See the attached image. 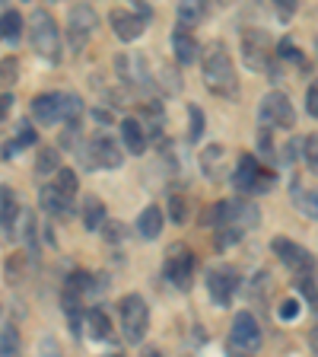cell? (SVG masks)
<instances>
[{"mask_svg": "<svg viewBox=\"0 0 318 357\" xmlns=\"http://www.w3.org/2000/svg\"><path fill=\"white\" fill-rule=\"evenodd\" d=\"M277 54H280L283 61H296V64H303V52H299V48L289 42V38H280V45H277Z\"/></svg>", "mask_w": 318, "mask_h": 357, "instance_id": "obj_35", "label": "cell"}, {"mask_svg": "<svg viewBox=\"0 0 318 357\" xmlns=\"http://www.w3.org/2000/svg\"><path fill=\"white\" fill-rule=\"evenodd\" d=\"M147 357H159V351H150V354Z\"/></svg>", "mask_w": 318, "mask_h": 357, "instance_id": "obj_47", "label": "cell"}, {"mask_svg": "<svg viewBox=\"0 0 318 357\" xmlns=\"http://www.w3.org/2000/svg\"><path fill=\"white\" fill-rule=\"evenodd\" d=\"M163 275L175 284L178 290H188L191 287V275H194V252L188 249L185 243H175L166 252V265H163Z\"/></svg>", "mask_w": 318, "mask_h": 357, "instance_id": "obj_7", "label": "cell"}, {"mask_svg": "<svg viewBox=\"0 0 318 357\" xmlns=\"http://www.w3.org/2000/svg\"><path fill=\"white\" fill-rule=\"evenodd\" d=\"M293 201H296V208L303 217L309 220H318V188H299L293 185Z\"/></svg>", "mask_w": 318, "mask_h": 357, "instance_id": "obj_22", "label": "cell"}, {"mask_svg": "<svg viewBox=\"0 0 318 357\" xmlns=\"http://www.w3.org/2000/svg\"><path fill=\"white\" fill-rule=\"evenodd\" d=\"M159 77H163V80H159V86H163V89H169V93H178V89H182V80H178L175 70L163 67V70H159Z\"/></svg>", "mask_w": 318, "mask_h": 357, "instance_id": "obj_38", "label": "cell"}, {"mask_svg": "<svg viewBox=\"0 0 318 357\" xmlns=\"http://www.w3.org/2000/svg\"><path fill=\"white\" fill-rule=\"evenodd\" d=\"M200 67H204V83L214 96H236L239 80H236V67L226 52L223 42H214L207 52L200 54Z\"/></svg>", "mask_w": 318, "mask_h": 357, "instance_id": "obj_1", "label": "cell"}, {"mask_svg": "<svg viewBox=\"0 0 318 357\" xmlns=\"http://www.w3.org/2000/svg\"><path fill=\"white\" fill-rule=\"evenodd\" d=\"M261 121L267 128H293L296 125V112H293V102H289L287 93L274 89L261 99Z\"/></svg>", "mask_w": 318, "mask_h": 357, "instance_id": "obj_8", "label": "cell"}, {"mask_svg": "<svg viewBox=\"0 0 318 357\" xmlns=\"http://www.w3.org/2000/svg\"><path fill=\"white\" fill-rule=\"evenodd\" d=\"M200 134H204V112L200 105H188V141H200Z\"/></svg>", "mask_w": 318, "mask_h": 357, "instance_id": "obj_31", "label": "cell"}, {"mask_svg": "<svg viewBox=\"0 0 318 357\" xmlns=\"http://www.w3.org/2000/svg\"><path fill=\"white\" fill-rule=\"evenodd\" d=\"M0 38L3 42H19L22 38V13H16V10H3L0 13Z\"/></svg>", "mask_w": 318, "mask_h": 357, "instance_id": "obj_24", "label": "cell"}, {"mask_svg": "<svg viewBox=\"0 0 318 357\" xmlns=\"http://www.w3.org/2000/svg\"><path fill=\"white\" fill-rule=\"evenodd\" d=\"M96 22H99V16L89 3H74V7H70V16H67V38H70V45H74L77 52H83V45L93 38Z\"/></svg>", "mask_w": 318, "mask_h": 357, "instance_id": "obj_9", "label": "cell"}, {"mask_svg": "<svg viewBox=\"0 0 318 357\" xmlns=\"http://www.w3.org/2000/svg\"><path fill=\"white\" fill-rule=\"evenodd\" d=\"M204 16V3H178V20H182V29H188V22H198Z\"/></svg>", "mask_w": 318, "mask_h": 357, "instance_id": "obj_32", "label": "cell"}, {"mask_svg": "<svg viewBox=\"0 0 318 357\" xmlns=\"http://www.w3.org/2000/svg\"><path fill=\"white\" fill-rule=\"evenodd\" d=\"M121 163H125V156L109 134H99L89 141V147H83V166L86 169H118Z\"/></svg>", "mask_w": 318, "mask_h": 357, "instance_id": "obj_6", "label": "cell"}, {"mask_svg": "<svg viewBox=\"0 0 318 357\" xmlns=\"http://www.w3.org/2000/svg\"><path fill=\"white\" fill-rule=\"evenodd\" d=\"M242 357H248V354H242Z\"/></svg>", "mask_w": 318, "mask_h": 357, "instance_id": "obj_49", "label": "cell"}, {"mask_svg": "<svg viewBox=\"0 0 318 357\" xmlns=\"http://www.w3.org/2000/svg\"><path fill=\"white\" fill-rule=\"evenodd\" d=\"M42 208L48 211V214H54V217H74V198H64V195L58 192L54 185H42Z\"/></svg>", "mask_w": 318, "mask_h": 357, "instance_id": "obj_17", "label": "cell"}, {"mask_svg": "<svg viewBox=\"0 0 318 357\" xmlns=\"http://www.w3.org/2000/svg\"><path fill=\"white\" fill-rule=\"evenodd\" d=\"M315 48H318V42H315Z\"/></svg>", "mask_w": 318, "mask_h": 357, "instance_id": "obj_50", "label": "cell"}, {"mask_svg": "<svg viewBox=\"0 0 318 357\" xmlns=\"http://www.w3.org/2000/svg\"><path fill=\"white\" fill-rule=\"evenodd\" d=\"M80 115H83V99L77 93H61V119L67 125H80Z\"/></svg>", "mask_w": 318, "mask_h": 357, "instance_id": "obj_25", "label": "cell"}, {"mask_svg": "<svg viewBox=\"0 0 318 357\" xmlns=\"http://www.w3.org/2000/svg\"><path fill=\"white\" fill-rule=\"evenodd\" d=\"M115 70L121 74V80H127L131 86L137 89H150L153 86V77H150V64L143 54H121L118 61H115Z\"/></svg>", "mask_w": 318, "mask_h": 357, "instance_id": "obj_12", "label": "cell"}, {"mask_svg": "<svg viewBox=\"0 0 318 357\" xmlns=\"http://www.w3.org/2000/svg\"><path fill=\"white\" fill-rule=\"evenodd\" d=\"M10 105H13V96H10V93H3V96H0V119H7Z\"/></svg>", "mask_w": 318, "mask_h": 357, "instance_id": "obj_44", "label": "cell"}, {"mask_svg": "<svg viewBox=\"0 0 318 357\" xmlns=\"http://www.w3.org/2000/svg\"><path fill=\"white\" fill-rule=\"evenodd\" d=\"M274 252L280 255L283 265H289L293 271H299V275H312V268H315V261H312V255L305 252L299 243H293V239H274Z\"/></svg>", "mask_w": 318, "mask_h": 357, "instance_id": "obj_13", "label": "cell"}, {"mask_svg": "<svg viewBox=\"0 0 318 357\" xmlns=\"http://www.w3.org/2000/svg\"><path fill=\"white\" fill-rule=\"evenodd\" d=\"M111 29H115V36L121 38V42H134V38L143 36V20L134 10H111Z\"/></svg>", "mask_w": 318, "mask_h": 357, "instance_id": "obj_14", "label": "cell"}, {"mask_svg": "<svg viewBox=\"0 0 318 357\" xmlns=\"http://www.w3.org/2000/svg\"><path fill=\"white\" fill-rule=\"evenodd\" d=\"M242 64L248 70H267L271 67V36L258 26L242 32Z\"/></svg>", "mask_w": 318, "mask_h": 357, "instance_id": "obj_5", "label": "cell"}, {"mask_svg": "<svg viewBox=\"0 0 318 357\" xmlns=\"http://www.w3.org/2000/svg\"><path fill=\"white\" fill-rule=\"evenodd\" d=\"M61 169V153L58 147H42L38 150V160H35V172L38 176H51V172Z\"/></svg>", "mask_w": 318, "mask_h": 357, "instance_id": "obj_28", "label": "cell"}, {"mask_svg": "<svg viewBox=\"0 0 318 357\" xmlns=\"http://www.w3.org/2000/svg\"><path fill=\"white\" fill-rule=\"evenodd\" d=\"M309 348H312V351H315V354H318V326H315V328H312V332H309Z\"/></svg>", "mask_w": 318, "mask_h": 357, "instance_id": "obj_45", "label": "cell"}, {"mask_svg": "<svg viewBox=\"0 0 318 357\" xmlns=\"http://www.w3.org/2000/svg\"><path fill=\"white\" fill-rule=\"evenodd\" d=\"M83 319H86V335L93 338V342H105V338H111V322H109V316H105V310L93 306V310L83 312Z\"/></svg>", "mask_w": 318, "mask_h": 357, "instance_id": "obj_19", "label": "cell"}, {"mask_svg": "<svg viewBox=\"0 0 318 357\" xmlns=\"http://www.w3.org/2000/svg\"><path fill=\"white\" fill-rule=\"evenodd\" d=\"M83 223H86V230H99L105 223V204L99 198L83 201Z\"/></svg>", "mask_w": 318, "mask_h": 357, "instance_id": "obj_26", "label": "cell"}, {"mask_svg": "<svg viewBox=\"0 0 318 357\" xmlns=\"http://www.w3.org/2000/svg\"><path fill=\"white\" fill-rule=\"evenodd\" d=\"M299 310H303V306H299V300H293V297H289V300H283V303H280V319H283V322L296 319V316H299Z\"/></svg>", "mask_w": 318, "mask_h": 357, "instance_id": "obj_40", "label": "cell"}, {"mask_svg": "<svg viewBox=\"0 0 318 357\" xmlns=\"http://www.w3.org/2000/svg\"><path fill=\"white\" fill-rule=\"evenodd\" d=\"M51 185L58 188L64 198H74V195H77V172L74 169H58V172H54Z\"/></svg>", "mask_w": 318, "mask_h": 357, "instance_id": "obj_30", "label": "cell"}, {"mask_svg": "<svg viewBox=\"0 0 318 357\" xmlns=\"http://www.w3.org/2000/svg\"><path fill=\"white\" fill-rule=\"evenodd\" d=\"M16 220H19V201L10 188H0V227L13 236L16 230Z\"/></svg>", "mask_w": 318, "mask_h": 357, "instance_id": "obj_20", "label": "cell"}, {"mask_svg": "<svg viewBox=\"0 0 318 357\" xmlns=\"http://www.w3.org/2000/svg\"><path fill=\"white\" fill-rule=\"evenodd\" d=\"M121 137H125V147L134 156H141L147 150V131L141 128V119H125L121 121Z\"/></svg>", "mask_w": 318, "mask_h": 357, "instance_id": "obj_18", "label": "cell"}, {"mask_svg": "<svg viewBox=\"0 0 318 357\" xmlns=\"http://www.w3.org/2000/svg\"><path fill=\"white\" fill-rule=\"evenodd\" d=\"M305 109H309L312 119H318V80L309 83V93H305Z\"/></svg>", "mask_w": 318, "mask_h": 357, "instance_id": "obj_41", "label": "cell"}, {"mask_svg": "<svg viewBox=\"0 0 318 357\" xmlns=\"http://www.w3.org/2000/svg\"><path fill=\"white\" fill-rule=\"evenodd\" d=\"M137 233H141L143 239H156L163 233V211L156 208V204L141 211V217H137Z\"/></svg>", "mask_w": 318, "mask_h": 357, "instance_id": "obj_21", "label": "cell"}, {"mask_svg": "<svg viewBox=\"0 0 318 357\" xmlns=\"http://www.w3.org/2000/svg\"><path fill=\"white\" fill-rule=\"evenodd\" d=\"M67 284H70L77 294H86V290L93 287V275H89V271H74V275L67 278Z\"/></svg>", "mask_w": 318, "mask_h": 357, "instance_id": "obj_37", "label": "cell"}, {"mask_svg": "<svg viewBox=\"0 0 318 357\" xmlns=\"http://www.w3.org/2000/svg\"><path fill=\"white\" fill-rule=\"evenodd\" d=\"M38 141V134L32 131L29 125H22L19 128V134H16V141H10V144H3V160H13V153L16 150H22V147H32V144Z\"/></svg>", "mask_w": 318, "mask_h": 357, "instance_id": "obj_29", "label": "cell"}, {"mask_svg": "<svg viewBox=\"0 0 318 357\" xmlns=\"http://www.w3.org/2000/svg\"><path fill=\"white\" fill-rule=\"evenodd\" d=\"M207 290H210V297H214L216 306H230L232 297H236V290H239V275H236V268H214L207 275Z\"/></svg>", "mask_w": 318, "mask_h": 357, "instance_id": "obj_11", "label": "cell"}, {"mask_svg": "<svg viewBox=\"0 0 318 357\" xmlns=\"http://www.w3.org/2000/svg\"><path fill=\"white\" fill-rule=\"evenodd\" d=\"M169 214H172V220H175V223H185V217H188V201L182 198V195H172Z\"/></svg>", "mask_w": 318, "mask_h": 357, "instance_id": "obj_36", "label": "cell"}, {"mask_svg": "<svg viewBox=\"0 0 318 357\" xmlns=\"http://www.w3.org/2000/svg\"><path fill=\"white\" fill-rule=\"evenodd\" d=\"M35 357H64L58 348V338H54V335H42V338H38V348H35Z\"/></svg>", "mask_w": 318, "mask_h": 357, "instance_id": "obj_34", "label": "cell"}, {"mask_svg": "<svg viewBox=\"0 0 318 357\" xmlns=\"http://www.w3.org/2000/svg\"><path fill=\"white\" fill-rule=\"evenodd\" d=\"M312 303H315V316H318V294H315V297H312Z\"/></svg>", "mask_w": 318, "mask_h": 357, "instance_id": "obj_46", "label": "cell"}, {"mask_svg": "<svg viewBox=\"0 0 318 357\" xmlns=\"http://www.w3.org/2000/svg\"><path fill=\"white\" fill-rule=\"evenodd\" d=\"M32 115H35L42 125L61 121V93H42V96H35L32 99Z\"/></svg>", "mask_w": 318, "mask_h": 357, "instance_id": "obj_16", "label": "cell"}, {"mask_svg": "<svg viewBox=\"0 0 318 357\" xmlns=\"http://www.w3.org/2000/svg\"><path fill=\"white\" fill-rule=\"evenodd\" d=\"M16 77H19V64H16V58L0 61V86H13Z\"/></svg>", "mask_w": 318, "mask_h": 357, "instance_id": "obj_33", "label": "cell"}, {"mask_svg": "<svg viewBox=\"0 0 318 357\" xmlns=\"http://www.w3.org/2000/svg\"><path fill=\"white\" fill-rule=\"evenodd\" d=\"M230 338H232V344H236L239 351H258L261 348V326H258V319H255L252 312H236V319H232V332H230Z\"/></svg>", "mask_w": 318, "mask_h": 357, "instance_id": "obj_10", "label": "cell"}, {"mask_svg": "<svg viewBox=\"0 0 318 357\" xmlns=\"http://www.w3.org/2000/svg\"><path fill=\"white\" fill-rule=\"evenodd\" d=\"M109 357H125V354H109Z\"/></svg>", "mask_w": 318, "mask_h": 357, "instance_id": "obj_48", "label": "cell"}, {"mask_svg": "<svg viewBox=\"0 0 318 357\" xmlns=\"http://www.w3.org/2000/svg\"><path fill=\"white\" fill-rule=\"evenodd\" d=\"M258 147H261V153H267V156H274V137H271V131H261V137H258Z\"/></svg>", "mask_w": 318, "mask_h": 357, "instance_id": "obj_43", "label": "cell"}, {"mask_svg": "<svg viewBox=\"0 0 318 357\" xmlns=\"http://www.w3.org/2000/svg\"><path fill=\"white\" fill-rule=\"evenodd\" d=\"M223 144H210V147H204V153H200V169H204V176L207 178H220V169H223Z\"/></svg>", "mask_w": 318, "mask_h": 357, "instance_id": "obj_23", "label": "cell"}, {"mask_svg": "<svg viewBox=\"0 0 318 357\" xmlns=\"http://www.w3.org/2000/svg\"><path fill=\"white\" fill-rule=\"evenodd\" d=\"M299 147H303V141H299V137H293V141H289L287 144V147H283L280 150V160H283V163H296V156H299Z\"/></svg>", "mask_w": 318, "mask_h": 357, "instance_id": "obj_42", "label": "cell"}, {"mask_svg": "<svg viewBox=\"0 0 318 357\" xmlns=\"http://www.w3.org/2000/svg\"><path fill=\"white\" fill-rule=\"evenodd\" d=\"M277 182V176L271 169L258 163L255 153H242L236 163V172H232V185L239 188L242 195H261V192H271Z\"/></svg>", "mask_w": 318, "mask_h": 357, "instance_id": "obj_3", "label": "cell"}, {"mask_svg": "<svg viewBox=\"0 0 318 357\" xmlns=\"http://www.w3.org/2000/svg\"><path fill=\"white\" fill-rule=\"evenodd\" d=\"M172 52H175L178 64H194V61H200V45L188 29L172 32Z\"/></svg>", "mask_w": 318, "mask_h": 357, "instance_id": "obj_15", "label": "cell"}, {"mask_svg": "<svg viewBox=\"0 0 318 357\" xmlns=\"http://www.w3.org/2000/svg\"><path fill=\"white\" fill-rule=\"evenodd\" d=\"M118 316H121V332L131 344H141L143 335L150 328V306L141 294H127L118 303Z\"/></svg>", "mask_w": 318, "mask_h": 357, "instance_id": "obj_4", "label": "cell"}, {"mask_svg": "<svg viewBox=\"0 0 318 357\" xmlns=\"http://www.w3.org/2000/svg\"><path fill=\"white\" fill-rule=\"evenodd\" d=\"M29 38H32V48H35L38 58H45L48 64H58L61 61V29L54 22L51 10H32L29 16Z\"/></svg>", "mask_w": 318, "mask_h": 357, "instance_id": "obj_2", "label": "cell"}, {"mask_svg": "<svg viewBox=\"0 0 318 357\" xmlns=\"http://www.w3.org/2000/svg\"><path fill=\"white\" fill-rule=\"evenodd\" d=\"M303 147H305V163L312 166V169H318V134H312L309 141H303Z\"/></svg>", "mask_w": 318, "mask_h": 357, "instance_id": "obj_39", "label": "cell"}, {"mask_svg": "<svg viewBox=\"0 0 318 357\" xmlns=\"http://www.w3.org/2000/svg\"><path fill=\"white\" fill-rule=\"evenodd\" d=\"M0 357H19V328L13 322L0 328Z\"/></svg>", "mask_w": 318, "mask_h": 357, "instance_id": "obj_27", "label": "cell"}]
</instances>
